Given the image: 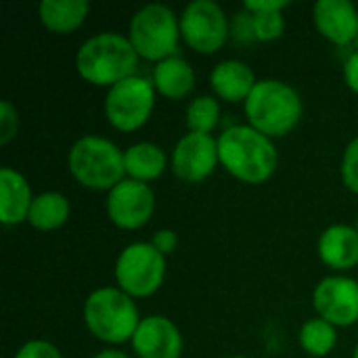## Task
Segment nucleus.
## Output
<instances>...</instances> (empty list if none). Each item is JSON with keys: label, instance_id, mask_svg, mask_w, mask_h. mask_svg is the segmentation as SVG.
<instances>
[{"label": "nucleus", "instance_id": "obj_19", "mask_svg": "<svg viewBox=\"0 0 358 358\" xmlns=\"http://www.w3.org/2000/svg\"><path fill=\"white\" fill-rule=\"evenodd\" d=\"M166 151L155 143H136L124 151V168L130 180L149 185L166 172Z\"/></svg>", "mask_w": 358, "mask_h": 358}, {"label": "nucleus", "instance_id": "obj_32", "mask_svg": "<svg viewBox=\"0 0 358 358\" xmlns=\"http://www.w3.org/2000/svg\"><path fill=\"white\" fill-rule=\"evenodd\" d=\"M92 358H130L126 352H120V350H113V348H107V350H101L99 355H94Z\"/></svg>", "mask_w": 358, "mask_h": 358}, {"label": "nucleus", "instance_id": "obj_1", "mask_svg": "<svg viewBox=\"0 0 358 358\" xmlns=\"http://www.w3.org/2000/svg\"><path fill=\"white\" fill-rule=\"evenodd\" d=\"M218 159L231 176L248 185L266 182L279 166L273 138L254 130L250 124L231 126L218 136Z\"/></svg>", "mask_w": 358, "mask_h": 358}, {"label": "nucleus", "instance_id": "obj_24", "mask_svg": "<svg viewBox=\"0 0 358 358\" xmlns=\"http://www.w3.org/2000/svg\"><path fill=\"white\" fill-rule=\"evenodd\" d=\"M250 15H252V23H254L256 42H273L283 36V31H285L283 10H258V13H250Z\"/></svg>", "mask_w": 358, "mask_h": 358}, {"label": "nucleus", "instance_id": "obj_12", "mask_svg": "<svg viewBox=\"0 0 358 358\" xmlns=\"http://www.w3.org/2000/svg\"><path fill=\"white\" fill-rule=\"evenodd\" d=\"M313 306L334 327H350L358 321V281L325 277L313 292Z\"/></svg>", "mask_w": 358, "mask_h": 358}, {"label": "nucleus", "instance_id": "obj_14", "mask_svg": "<svg viewBox=\"0 0 358 358\" xmlns=\"http://www.w3.org/2000/svg\"><path fill=\"white\" fill-rule=\"evenodd\" d=\"M317 31L336 46H346L358 38V10L348 0H319L313 6Z\"/></svg>", "mask_w": 358, "mask_h": 358}, {"label": "nucleus", "instance_id": "obj_6", "mask_svg": "<svg viewBox=\"0 0 358 358\" xmlns=\"http://www.w3.org/2000/svg\"><path fill=\"white\" fill-rule=\"evenodd\" d=\"M180 38V17L166 4L143 6L128 25V40L136 55L155 63L176 57Z\"/></svg>", "mask_w": 358, "mask_h": 358}, {"label": "nucleus", "instance_id": "obj_7", "mask_svg": "<svg viewBox=\"0 0 358 358\" xmlns=\"http://www.w3.org/2000/svg\"><path fill=\"white\" fill-rule=\"evenodd\" d=\"M155 107L153 82L132 76L111 86L105 96V117L120 132H134L143 128Z\"/></svg>", "mask_w": 358, "mask_h": 358}, {"label": "nucleus", "instance_id": "obj_29", "mask_svg": "<svg viewBox=\"0 0 358 358\" xmlns=\"http://www.w3.org/2000/svg\"><path fill=\"white\" fill-rule=\"evenodd\" d=\"M151 245H153L162 256H170V254L176 250V245H178V237H176V233H174V231H170V229H162V231H157V233L153 235Z\"/></svg>", "mask_w": 358, "mask_h": 358}, {"label": "nucleus", "instance_id": "obj_28", "mask_svg": "<svg viewBox=\"0 0 358 358\" xmlns=\"http://www.w3.org/2000/svg\"><path fill=\"white\" fill-rule=\"evenodd\" d=\"M13 358H63L59 348L44 340H31L23 344Z\"/></svg>", "mask_w": 358, "mask_h": 358}, {"label": "nucleus", "instance_id": "obj_15", "mask_svg": "<svg viewBox=\"0 0 358 358\" xmlns=\"http://www.w3.org/2000/svg\"><path fill=\"white\" fill-rule=\"evenodd\" d=\"M258 84L252 67L237 59H227L218 63L210 73V86L220 101L227 103H245Z\"/></svg>", "mask_w": 358, "mask_h": 358}, {"label": "nucleus", "instance_id": "obj_11", "mask_svg": "<svg viewBox=\"0 0 358 358\" xmlns=\"http://www.w3.org/2000/svg\"><path fill=\"white\" fill-rule=\"evenodd\" d=\"M220 164L218 141L212 134H185L172 151V172L189 185L203 182Z\"/></svg>", "mask_w": 358, "mask_h": 358}, {"label": "nucleus", "instance_id": "obj_2", "mask_svg": "<svg viewBox=\"0 0 358 358\" xmlns=\"http://www.w3.org/2000/svg\"><path fill=\"white\" fill-rule=\"evenodd\" d=\"M138 55L128 36L103 31L88 38L76 55L78 76L92 86H115L126 78L136 76Z\"/></svg>", "mask_w": 358, "mask_h": 358}, {"label": "nucleus", "instance_id": "obj_16", "mask_svg": "<svg viewBox=\"0 0 358 358\" xmlns=\"http://www.w3.org/2000/svg\"><path fill=\"white\" fill-rule=\"evenodd\" d=\"M34 203L29 182L13 168L0 170V220L6 227H15L27 220Z\"/></svg>", "mask_w": 358, "mask_h": 358}, {"label": "nucleus", "instance_id": "obj_34", "mask_svg": "<svg viewBox=\"0 0 358 358\" xmlns=\"http://www.w3.org/2000/svg\"><path fill=\"white\" fill-rule=\"evenodd\" d=\"M229 358H243V357H229Z\"/></svg>", "mask_w": 358, "mask_h": 358}, {"label": "nucleus", "instance_id": "obj_35", "mask_svg": "<svg viewBox=\"0 0 358 358\" xmlns=\"http://www.w3.org/2000/svg\"><path fill=\"white\" fill-rule=\"evenodd\" d=\"M357 231H358V220H357Z\"/></svg>", "mask_w": 358, "mask_h": 358}, {"label": "nucleus", "instance_id": "obj_17", "mask_svg": "<svg viewBox=\"0 0 358 358\" xmlns=\"http://www.w3.org/2000/svg\"><path fill=\"white\" fill-rule=\"evenodd\" d=\"M323 264L336 271H350L358 264V231L348 224H334L319 239Z\"/></svg>", "mask_w": 358, "mask_h": 358}, {"label": "nucleus", "instance_id": "obj_10", "mask_svg": "<svg viewBox=\"0 0 358 358\" xmlns=\"http://www.w3.org/2000/svg\"><path fill=\"white\" fill-rule=\"evenodd\" d=\"M155 210V193L149 185L124 178L107 195V216L124 231L141 229L149 222Z\"/></svg>", "mask_w": 358, "mask_h": 358}, {"label": "nucleus", "instance_id": "obj_30", "mask_svg": "<svg viewBox=\"0 0 358 358\" xmlns=\"http://www.w3.org/2000/svg\"><path fill=\"white\" fill-rule=\"evenodd\" d=\"M287 6H289L287 0H248L243 4V8L250 10V13H258V10H283Z\"/></svg>", "mask_w": 358, "mask_h": 358}, {"label": "nucleus", "instance_id": "obj_22", "mask_svg": "<svg viewBox=\"0 0 358 358\" xmlns=\"http://www.w3.org/2000/svg\"><path fill=\"white\" fill-rule=\"evenodd\" d=\"M338 342V331L325 319H310L300 329V344L310 357H327Z\"/></svg>", "mask_w": 358, "mask_h": 358}, {"label": "nucleus", "instance_id": "obj_4", "mask_svg": "<svg viewBox=\"0 0 358 358\" xmlns=\"http://www.w3.org/2000/svg\"><path fill=\"white\" fill-rule=\"evenodd\" d=\"M71 176L90 191H111L126 176L124 151L103 136H82L73 143L67 155Z\"/></svg>", "mask_w": 358, "mask_h": 358}, {"label": "nucleus", "instance_id": "obj_26", "mask_svg": "<svg viewBox=\"0 0 358 358\" xmlns=\"http://www.w3.org/2000/svg\"><path fill=\"white\" fill-rule=\"evenodd\" d=\"M19 130V113L8 101H0V145H8Z\"/></svg>", "mask_w": 358, "mask_h": 358}, {"label": "nucleus", "instance_id": "obj_5", "mask_svg": "<svg viewBox=\"0 0 358 358\" xmlns=\"http://www.w3.org/2000/svg\"><path fill=\"white\" fill-rule=\"evenodd\" d=\"M84 323L96 340L105 344H124L134 338L141 319L134 298L120 287H101L84 302Z\"/></svg>", "mask_w": 358, "mask_h": 358}, {"label": "nucleus", "instance_id": "obj_23", "mask_svg": "<svg viewBox=\"0 0 358 358\" xmlns=\"http://www.w3.org/2000/svg\"><path fill=\"white\" fill-rule=\"evenodd\" d=\"M187 128L189 132H197V134H210L218 122H220V105L216 96L203 94V96H195L189 107H187V115H185Z\"/></svg>", "mask_w": 358, "mask_h": 358}, {"label": "nucleus", "instance_id": "obj_21", "mask_svg": "<svg viewBox=\"0 0 358 358\" xmlns=\"http://www.w3.org/2000/svg\"><path fill=\"white\" fill-rule=\"evenodd\" d=\"M69 199L59 191H46L34 197L27 222L38 231H57L69 218Z\"/></svg>", "mask_w": 358, "mask_h": 358}, {"label": "nucleus", "instance_id": "obj_25", "mask_svg": "<svg viewBox=\"0 0 358 358\" xmlns=\"http://www.w3.org/2000/svg\"><path fill=\"white\" fill-rule=\"evenodd\" d=\"M342 180L346 185L348 191L358 195V136L352 138L346 149H344V157H342Z\"/></svg>", "mask_w": 358, "mask_h": 358}, {"label": "nucleus", "instance_id": "obj_33", "mask_svg": "<svg viewBox=\"0 0 358 358\" xmlns=\"http://www.w3.org/2000/svg\"><path fill=\"white\" fill-rule=\"evenodd\" d=\"M352 358H358V346L355 348V357H352Z\"/></svg>", "mask_w": 358, "mask_h": 358}, {"label": "nucleus", "instance_id": "obj_9", "mask_svg": "<svg viewBox=\"0 0 358 358\" xmlns=\"http://www.w3.org/2000/svg\"><path fill=\"white\" fill-rule=\"evenodd\" d=\"M180 36L189 48L201 55H214L220 50L229 36L231 23L214 0H195L185 6L180 15Z\"/></svg>", "mask_w": 358, "mask_h": 358}, {"label": "nucleus", "instance_id": "obj_18", "mask_svg": "<svg viewBox=\"0 0 358 358\" xmlns=\"http://www.w3.org/2000/svg\"><path fill=\"white\" fill-rule=\"evenodd\" d=\"M153 88L170 101H180L189 96L195 88V71L182 57H170L155 63L153 67Z\"/></svg>", "mask_w": 358, "mask_h": 358}, {"label": "nucleus", "instance_id": "obj_8", "mask_svg": "<svg viewBox=\"0 0 358 358\" xmlns=\"http://www.w3.org/2000/svg\"><path fill=\"white\" fill-rule=\"evenodd\" d=\"M166 279V256L151 243H130L117 256L115 281L130 298L153 296Z\"/></svg>", "mask_w": 358, "mask_h": 358}, {"label": "nucleus", "instance_id": "obj_3", "mask_svg": "<svg viewBox=\"0 0 358 358\" xmlns=\"http://www.w3.org/2000/svg\"><path fill=\"white\" fill-rule=\"evenodd\" d=\"M243 107L250 126L268 138L294 132L304 113L298 90L281 80H260Z\"/></svg>", "mask_w": 358, "mask_h": 358}, {"label": "nucleus", "instance_id": "obj_13", "mask_svg": "<svg viewBox=\"0 0 358 358\" xmlns=\"http://www.w3.org/2000/svg\"><path fill=\"white\" fill-rule=\"evenodd\" d=\"M130 342L138 358H180L182 355V336L178 327L162 315L141 319Z\"/></svg>", "mask_w": 358, "mask_h": 358}, {"label": "nucleus", "instance_id": "obj_31", "mask_svg": "<svg viewBox=\"0 0 358 358\" xmlns=\"http://www.w3.org/2000/svg\"><path fill=\"white\" fill-rule=\"evenodd\" d=\"M344 80H346V86L358 94V50L352 52L344 63Z\"/></svg>", "mask_w": 358, "mask_h": 358}, {"label": "nucleus", "instance_id": "obj_20", "mask_svg": "<svg viewBox=\"0 0 358 358\" xmlns=\"http://www.w3.org/2000/svg\"><path fill=\"white\" fill-rule=\"evenodd\" d=\"M90 4L86 0H42L38 15L42 25L52 34H71L88 17Z\"/></svg>", "mask_w": 358, "mask_h": 358}, {"label": "nucleus", "instance_id": "obj_27", "mask_svg": "<svg viewBox=\"0 0 358 358\" xmlns=\"http://www.w3.org/2000/svg\"><path fill=\"white\" fill-rule=\"evenodd\" d=\"M231 36H233V40H235V42H239V44L256 42L252 15H250L245 8H243L241 13H237V17L233 19V23H231Z\"/></svg>", "mask_w": 358, "mask_h": 358}]
</instances>
